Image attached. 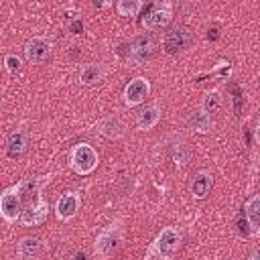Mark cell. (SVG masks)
<instances>
[{
	"instance_id": "obj_1",
	"label": "cell",
	"mask_w": 260,
	"mask_h": 260,
	"mask_svg": "<svg viewBox=\"0 0 260 260\" xmlns=\"http://www.w3.org/2000/svg\"><path fill=\"white\" fill-rule=\"evenodd\" d=\"M181 246V232L175 228H165L156 240L150 244L146 256L148 258H158V260H169L175 256V252Z\"/></svg>"
},
{
	"instance_id": "obj_2",
	"label": "cell",
	"mask_w": 260,
	"mask_h": 260,
	"mask_svg": "<svg viewBox=\"0 0 260 260\" xmlns=\"http://www.w3.org/2000/svg\"><path fill=\"white\" fill-rule=\"evenodd\" d=\"M122 242H124V230H122V225L116 221V223L104 228V230L98 234L95 244H93V252H95L100 258H110L112 254H116V252L120 250Z\"/></svg>"
},
{
	"instance_id": "obj_3",
	"label": "cell",
	"mask_w": 260,
	"mask_h": 260,
	"mask_svg": "<svg viewBox=\"0 0 260 260\" xmlns=\"http://www.w3.org/2000/svg\"><path fill=\"white\" fill-rule=\"evenodd\" d=\"M69 167L77 175H89L98 167V152L87 142H79L69 152Z\"/></svg>"
},
{
	"instance_id": "obj_4",
	"label": "cell",
	"mask_w": 260,
	"mask_h": 260,
	"mask_svg": "<svg viewBox=\"0 0 260 260\" xmlns=\"http://www.w3.org/2000/svg\"><path fill=\"white\" fill-rule=\"evenodd\" d=\"M20 211H22V201L16 185H12L0 193V215L6 223H14L20 217Z\"/></svg>"
},
{
	"instance_id": "obj_5",
	"label": "cell",
	"mask_w": 260,
	"mask_h": 260,
	"mask_svg": "<svg viewBox=\"0 0 260 260\" xmlns=\"http://www.w3.org/2000/svg\"><path fill=\"white\" fill-rule=\"evenodd\" d=\"M156 53V41L152 35H140L132 41L130 51H128V59L136 65L146 63L148 59H152V55Z\"/></svg>"
},
{
	"instance_id": "obj_6",
	"label": "cell",
	"mask_w": 260,
	"mask_h": 260,
	"mask_svg": "<svg viewBox=\"0 0 260 260\" xmlns=\"http://www.w3.org/2000/svg\"><path fill=\"white\" fill-rule=\"evenodd\" d=\"M173 18V4L171 2H160V4H154L150 8V12L142 18V26L146 30H158L162 26H167Z\"/></svg>"
},
{
	"instance_id": "obj_7",
	"label": "cell",
	"mask_w": 260,
	"mask_h": 260,
	"mask_svg": "<svg viewBox=\"0 0 260 260\" xmlns=\"http://www.w3.org/2000/svg\"><path fill=\"white\" fill-rule=\"evenodd\" d=\"M191 45V30L187 26H175L165 35L162 49L167 55H177Z\"/></svg>"
},
{
	"instance_id": "obj_8",
	"label": "cell",
	"mask_w": 260,
	"mask_h": 260,
	"mask_svg": "<svg viewBox=\"0 0 260 260\" xmlns=\"http://www.w3.org/2000/svg\"><path fill=\"white\" fill-rule=\"evenodd\" d=\"M148 93H150V83H148V79H144V77H134V79L126 85V89H124V104H126L128 108L138 106V104H142V102L148 98Z\"/></svg>"
},
{
	"instance_id": "obj_9",
	"label": "cell",
	"mask_w": 260,
	"mask_h": 260,
	"mask_svg": "<svg viewBox=\"0 0 260 260\" xmlns=\"http://www.w3.org/2000/svg\"><path fill=\"white\" fill-rule=\"evenodd\" d=\"M47 213H49V203L43 199V197H37L35 203H28L22 211H20V217L18 221L22 225H39L47 219Z\"/></svg>"
},
{
	"instance_id": "obj_10",
	"label": "cell",
	"mask_w": 260,
	"mask_h": 260,
	"mask_svg": "<svg viewBox=\"0 0 260 260\" xmlns=\"http://www.w3.org/2000/svg\"><path fill=\"white\" fill-rule=\"evenodd\" d=\"M79 205H81V197L79 193L75 191H69V193H63L55 205V211H57V217L59 219H71L75 217V213L79 211Z\"/></svg>"
},
{
	"instance_id": "obj_11",
	"label": "cell",
	"mask_w": 260,
	"mask_h": 260,
	"mask_svg": "<svg viewBox=\"0 0 260 260\" xmlns=\"http://www.w3.org/2000/svg\"><path fill=\"white\" fill-rule=\"evenodd\" d=\"M51 53V43L43 37H32L24 45V55L30 63H43Z\"/></svg>"
},
{
	"instance_id": "obj_12",
	"label": "cell",
	"mask_w": 260,
	"mask_h": 260,
	"mask_svg": "<svg viewBox=\"0 0 260 260\" xmlns=\"http://www.w3.org/2000/svg\"><path fill=\"white\" fill-rule=\"evenodd\" d=\"M26 142H28L26 140V132L22 128L12 130L8 134V138H6V152H8V156H12V158L22 156L26 152Z\"/></svg>"
},
{
	"instance_id": "obj_13",
	"label": "cell",
	"mask_w": 260,
	"mask_h": 260,
	"mask_svg": "<svg viewBox=\"0 0 260 260\" xmlns=\"http://www.w3.org/2000/svg\"><path fill=\"white\" fill-rule=\"evenodd\" d=\"M211 187H213V175L209 171H199L191 181V195L195 199H203L209 195Z\"/></svg>"
},
{
	"instance_id": "obj_14",
	"label": "cell",
	"mask_w": 260,
	"mask_h": 260,
	"mask_svg": "<svg viewBox=\"0 0 260 260\" xmlns=\"http://www.w3.org/2000/svg\"><path fill=\"white\" fill-rule=\"evenodd\" d=\"M187 126L189 130L193 132H199V134H207L213 130V118L209 114H205L203 110H193L187 118Z\"/></svg>"
},
{
	"instance_id": "obj_15",
	"label": "cell",
	"mask_w": 260,
	"mask_h": 260,
	"mask_svg": "<svg viewBox=\"0 0 260 260\" xmlns=\"http://www.w3.org/2000/svg\"><path fill=\"white\" fill-rule=\"evenodd\" d=\"M16 254L22 260H35V258H39L43 254V244H41V240L26 236L16 244Z\"/></svg>"
},
{
	"instance_id": "obj_16",
	"label": "cell",
	"mask_w": 260,
	"mask_h": 260,
	"mask_svg": "<svg viewBox=\"0 0 260 260\" xmlns=\"http://www.w3.org/2000/svg\"><path fill=\"white\" fill-rule=\"evenodd\" d=\"M98 130H100V134H104L106 138H110V140H116V138H122L124 136V122L118 118V116H106L102 122H100V126H98Z\"/></svg>"
},
{
	"instance_id": "obj_17",
	"label": "cell",
	"mask_w": 260,
	"mask_h": 260,
	"mask_svg": "<svg viewBox=\"0 0 260 260\" xmlns=\"http://www.w3.org/2000/svg\"><path fill=\"white\" fill-rule=\"evenodd\" d=\"M244 217L252 228V234L258 236L260 232V195H252L244 205Z\"/></svg>"
},
{
	"instance_id": "obj_18",
	"label": "cell",
	"mask_w": 260,
	"mask_h": 260,
	"mask_svg": "<svg viewBox=\"0 0 260 260\" xmlns=\"http://www.w3.org/2000/svg\"><path fill=\"white\" fill-rule=\"evenodd\" d=\"M158 120H160V108L156 104H152V106H146V108H142L138 112L136 126L140 130H150V128H154L158 124Z\"/></svg>"
},
{
	"instance_id": "obj_19",
	"label": "cell",
	"mask_w": 260,
	"mask_h": 260,
	"mask_svg": "<svg viewBox=\"0 0 260 260\" xmlns=\"http://www.w3.org/2000/svg\"><path fill=\"white\" fill-rule=\"evenodd\" d=\"M45 183H47L45 179H24V181H20L16 185L18 195H20V201L30 199V197H41L39 193H41V189H43Z\"/></svg>"
},
{
	"instance_id": "obj_20",
	"label": "cell",
	"mask_w": 260,
	"mask_h": 260,
	"mask_svg": "<svg viewBox=\"0 0 260 260\" xmlns=\"http://www.w3.org/2000/svg\"><path fill=\"white\" fill-rule=\"evenodd\" d=\"M104 77V69L102 65H85L79 73V83L81 85H93Z\"/></svg>"
},
{
	"instance_id": "obj_21",
	"label": "cell",
	"mask_w": 260,
	"mask_h": 260,
	"mask_svg": "<svg viewBox=\"0 0 260 260\" xmlns=\"http://www.w3.org/2000/svg\"><path fill=\"white\" fill-rule=\"evenodd\" d=\"M140 8H142V2L138 0H120L116 4V10L120 16H136Z\"/></svg>"
},
{
	"instance_id": "obj_22",
	"label": "cell",
	"mask_w": 260,
	"mask_h": 260,
	"mask_svg": "<svg viewBox=\"0 0 260 260\" xmlns=\"http://www.w3.org/2000/svg\"><path fill=\"white\" fill-rule=\"evenodd\" d=\"M219 106H221V95H219V91L217 89H213V91H209V93H205V100H203V112L205 114H215L217 110H219Z\"/></svg>"
},
{
	"instance_id": "obj_23",
	"label": "cell",
	"mask_w": 260,
	"mask_h": 260,
	"mask_svg": "<svg viewBox=\"0 0 260 260\" xmlns=\"http://www.w3.org/2000/svg\"><path fill=\"white\" fill-rule=\"evenodd\" d=\"M4 65H6V69H8L10 73H18V71H20V65H22V61H20L16 55H6V59H4Z\"/></svg>"
},
{
	"instance_id": "obj_24",
	"label": "cell",
	"mask_w": 260,
	"mask_h": 260,
	"mask_svg": "<svg viewBox=\"0 0 260 260\" xmlns=\"http://www.w3.org/2000/svg\"><path fill=\"white\" fill-rule=\"evenodd\" d=\"M175 160H177V165H187V160H189V152L185 150V146L183 144H179V148L175 150Z\"/></svg>"
},
{
	"instance_id": "obj_25",
	"label": "cell",
	"mask_w": 260,
	"mask_h": 260,
	"mask_svg": "<svg viewBox=\"0 0 260 260\" xmlns=\"http://www.w3.org/2000/svg\"><path fill=\"white\" fill-rule=\"evenodd\" d=\"M81 30H83V22H81V20H73V22H71V32H73V35H79Z\"/></svg>"
},
{
	"instance_id": "obj_26",
	"label": "cell",
	"mask_w": 260,
	"mask_h": 260,
	"mask_svg": "<svg viewBox=\"0 0 260 260\" xmlns=\"http://www.w3.org/2000/svg\"><path fill=\"white\" fill-rule=\"evenodd\" d=\"M250 260H258V250H254V252H252V256H250Z\"/></svg>"
}]
</instances>
